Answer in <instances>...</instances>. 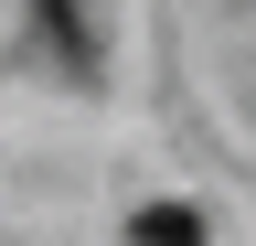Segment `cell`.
<instances>
[{"instance_id": "obj_2", "label": "cell", "mask_w": 256, "mask_h": 246, "mask_svg": "<svg viewBox=\"0 0 256 246\" xmlns=\"http://www.w3.org/2000/svg\"><path fill=\"white\" fill-rule=\"evenodd\" d=\"M43 33H54L64 65H96V43H86V11H75V0H43Z\"/></svg>"}, {"instance_id": "obj_1", "label": "cell", "mask_w": 256, "mask_h": 246, "mask_svg": "<svg viewBox=\"0 0 256 246\" xmlns=\"http://www.w3.org/2000/svg\"><path fill=\"white\" fill-rule=\"evenodd\" d=\"M128 235H139V246H203V214H182V203H139V214H128Z\"/></svg>"}]
</instances>
